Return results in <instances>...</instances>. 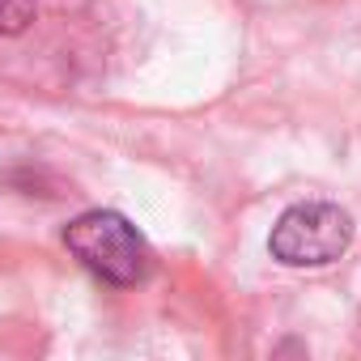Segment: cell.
I'll return each instance as SVG.
<instances>
[{
    "instance_id": "6da1fadb",
    "label": "cell",
    "mask_w": 361,
    "mask_h": 361,
    "mask_svg": "<svg viewBox=\"0 0 361 361\" xmlns=\"http://www.w3.org/2000/svg\"><path fill=\"white\" fill-rule=\"evenodd\" d=\"M64 247L106 285H140L153 268V255L145 247V238L136 234V226L111 209H90L77 221H68L64 230Z\"/></svg>"
},
{
    "instance_id": "3957f363",
    "label": "cell",
    "mask_w": 361,
    "mask_h": 361,
    "mask_svg": "<svg viewBox=\"0 0 361 361\" xmlns=\"http://www.w3.org/2000/svg\"><path fill=\"white\" fill-rule=\"evenodd\" d=\"M39 13V0H0V35H22Z\"/></svg>"
},
{
    "instance_id": "7a4b0ae2",
    "label": "cell",
    "mask_w": 361,
    "mask_h": 361,
    "mask_svg": "<svg viewBox=\"0 0 361 361\" xmlns=\"http://www.w3.org/2000/svg\"><path fill=\"white\" fill-rule=\"evenodd\" d=\"M353 243V217L340 204L306 200L276 217L268 251L285 268H327L336 264Z\"/></svg>"
}]
</instances>
